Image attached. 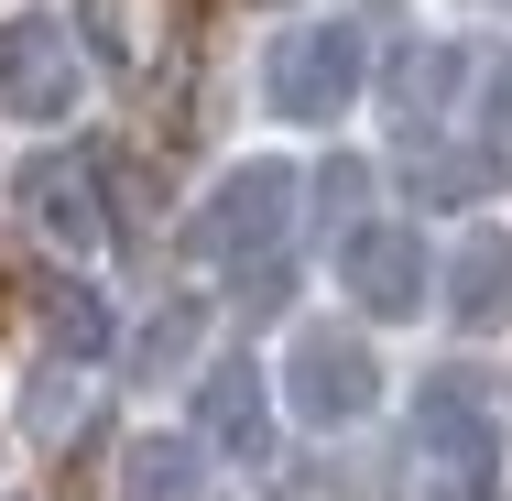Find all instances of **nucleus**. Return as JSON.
Listing matches in <instances>:
<instances>
[{"instance_id": "f257e3e1", "label": "nucleus", "mask_w": 512, "mask_h": 501, "mask_svg": "<svg viewBox=\"0 0 512 501\" xmlns=\"http://www.w3.org/2000/svg\"><path fill=\"white\" fill-rule=\"evenodd\" d=\"M414 480L436 501H491L502 480V403L480 371H436L414 393Z\"/></svg>"}, {"instance_id": "a211bd4d", "label": "nucleus", "mask_w": 512, "mask_h": 501, "mask_svg": "<svg viewBox=\"0 0 512 501\" xmlns=\"http://www.w3.org/2000/svg\"><path fill=\"white\" fill-rule=\"evenodd\" d=\"M0 501H22V491H0Z\"/></svg>"}, {"instance_id": "0eeeda50", "label": "nucleus", "mask_w": 512, "mask_h": 501, "mask_svg": "<svg viewBox=\"0 0 512 501\" xmlns=\"http://www.w3.org/2000/svg\"><path fill=\"white\" fill-rule=\"evenodd\" d=\"M425 284H436V262H425V229L404 218H360L349 240H338V295L360 305V316H425Z\"/></svg>"}, {"instance_id": "f3484780", "label": "nucleus", "mask_w": 512, "mask_h": 501, "mask_svg": "<svg viewBox=\"0 0 512 501\" xmlns=\"http://www.w3.org/2000/svg\"><path fill=\"white\" fill-rule=\"evenodd\" d=\"M480 11H512V0H480Z\"/></svg>"}, {"instance_id": "423d86ee", "label": "nucleus", "mask_w": 512, "mask_h": 501, "mask_svg": "<svg viewBox=\"0 0 512 501\" xmlns=\"http://www.w3.org/2000/svg\"><path fill=\"white\" fill-rule=\"evenodd\" d=\"M77 88H88L77 22H55V11H11V22H0V120H66Z\"/></svg>"}, {"instance_id": "dca6fc26", "label": "nucleus", "mask_w": 512, "mask_h": 501, "mask_svg": "<svg viewBox=\"0 0 512 501\" xmlns=\"http://www.w3.org/2000/svg\"><path fill=\"white\" fill-rule=\"evenodd\" d=\"M316 197H327V218H349V229H360V197H371V164H327V175H316Z\"/></svg>"}, {"instance_id": "4468645a", "label": "nucleus", "mask_w": 512, "mask_h": 501, "mask_svg": "<svg viewBox=\"0 0 512 501\" xmlns=\"http://www.w3.org/2000/svg\"><path fill=\"white\" fill-rule=\"evenodd\" d=\"M33 414H22V425H33V436H44V447H66V436H77V425H88V414H99V403H88V371H66V360H44V371H33Z\"/></svg>"}, {"instance_id": "39448f33", "label": "nucleus", "mask_w": 512, "mask_h": 501, "mask_svg": "<svg viewBox=\"0 0 512 501\" xmlns=\"http://www.w3.org/2000/svg\"><path fill=\"white\" fill-rule=\"evenodd\" d=\"M11 207H22V229H33L55 262H99L109 251V175L88 153H33V164L11 175Z\"/></svg>"}, {"instance_id": "9d476101", "label": "nucleus", "mask_w": 512, "mask_h": 501, "mask_svg": "<svg viewBox=\"0 0 512 501\" xmlns=\"http://www.w3.org/2000/svg\"><path fill=\"white\" fill-rule=\"evenodd\" d=\"M447 316H458L469 338L512 327V229H469V240H458V262H447Z\"/></svg>"}, {"instance_id": "f03ea898", "label": "nucleus", "mask_w": 512, "mask_h": 501, "mask_svg": "<svg viewBox=\"0 0 512 501\" xmlns=\"http://www.w3.org/2000/svg\"><path fill=\"white\" fill-rule=\"evenodd\" d=\"M360 88H371V44H360V22H338V11L284 22V33L262 44V109L295 120V131H327Z\"/></svg>"}, {"instance_id": "20e7f679", "label": "nucleus", "mask_w": 512, "mask_h": 501, "mask_svg": "<svg viewBox=\"0 0 512 501\" xmlns=\"http://www.w3.org/2000/svg\"><path fill=\"white\" fill-rule=\"evenodd\" d=\"M284 414L316 425V436H349V425H371V403H382V360H371V338L360 327H295V349H284Z\"/></svg>"}, {"instance_id": "ddd939ff", "label": "nucleus", "mask_w": 512, "mask_h": 501, "mask_svg": "<svg viewBox=\"0 0 512 501\" xmlns=\"http://www.w3.org/2000/svg\"><path fill=\"white\" fill-rule=\"evenodd\" d=\"M44 338H55V360L88 371V360H109V305L88 295V284H55V295H44Z\"/></svg>"}, {"instance_id": "6e6552de", "label": "nucleus", "mask_w": 512, "mask_h": 501, "mask_svg": "<svg viewBox=\"0 0 512 501\" xmlns=\"http://www.w3.org/2000/svg\"><path fill=\"white\" fill-rule=\"evenodd\" d=\"M273 371L262 360H207V382H197V436L229 458V469H262L273 458Z\"/></svg>"}, {"instance_id": "2eb2a0df", "label": "nucleus", "mask_w": 512, "mask_h": 501, "mask_svg": "<svg viewBox=\"0 0 512 501\" xmlns=\"http://www.w3.org/2000/svg\"><path fill=\"white\" fill-rule=\"evenodd\" d=\"M186 360H197V295H175L164 316H153V327H142L131 371H142V382H164V371H186Z\"/></svg>"}, {"instance_id": "1a4fd4ad", "label": "nucleus", "mask_w": 512, "mask_h": 501, "mask_svg": "<svg viewBox=\"0 0 512 501\" xmlns=\"http://www.w3.org/2000/svg\"><path fill=\"white\" fill-rule=\"evenodd\" d=\"M469 77H480V55H469V44H414L404 66H393V131H404V153H425V142H447V131H458Z\"/></svg>"}, {"instance_id": "9b49d317", "label": "nucleus", "mask_w": 512, "mask_h": 501, "mask_svg": "<svg viewBox=\"0 0 512 501\" xmlns=\"http://www.w3.org/2000/svg\"><path fill=\"white\" fill-rule=\"evenodd\" d=\"M120 501H207V436H131L120 447Z\"/></svg>"}, {"instance_id": "f8f14e48", "label": "nucleus", "mask_w": 512, "mask_h": 501, "mask_svg": "<svg viewBox=\"0 0 512 501\" xmlns=\"http://www.w3.org/2000/svg\"><path fill=\"white\" fill-rule=\"evenodd\" d=\"M447 142H469L491 175H512V44H502V55H480L469 109H458V131H447Z\"/></svg>"}, {"instance_id": "7ed1b4c3", "label": "nucleus", "mask_w": 512, "mask_h": 501, "mask_svg": "<svg viewBox=\"0 0 512 501\" xmlns=\"http://www.w3.org/2000/svg\"><path fill=\"white\" fill-rule=\"evenodd\" d=\"M295 197H306V186H295V164H273V153H262V164H229V175L207 186V207L186 218V251H197V262H229V273H251V262H273V251H284Z\"/></svg>"}]
</instances>
